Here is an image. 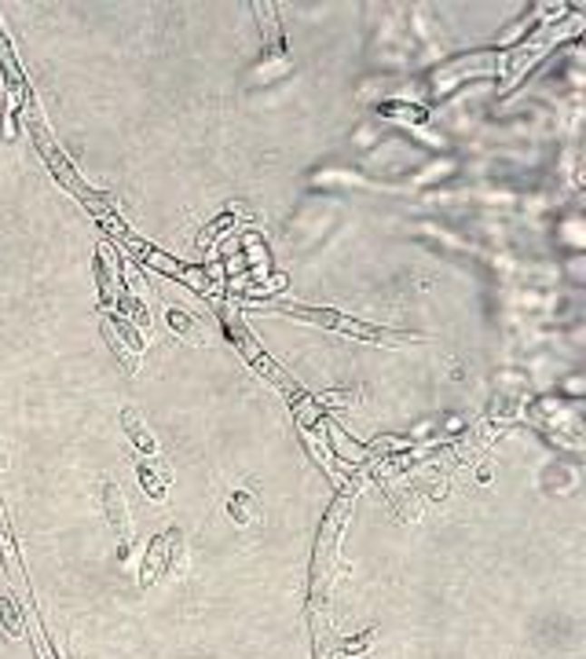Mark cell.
Instances as JSON below:
<instances>
[{"label":"cell","mask_w":586,"mask_h":659,"mask_svg":"<svg viewBox=\"0 0 586 659\" xmlns=\"http://www.w3.org/2000/svg\"><path fill=\"white\" fill-rule=\"evenodd\" d=\"M289 315L298 319H308V323H323V326H334V330H345V334H356V337H366V341H381L385 334L374 330V326H363L356 319H345L337 312H316V308H289Z\"/></svg>","instance_id":"3957f363"},{"label":"cell","mask_w":586,"mask_h":659,"mask_svg":"<svg viewBox=\"0 0 586 659\" xmlns=\"http://www.w3.org/2000/svg\"><path fill=\"white\" fill-rule=\"evenodd\" d=\"M26 114H30V121H34V140H37V147H41V154H44V161H48V165H52V172H55V176H59V179H63V183H66V187H70V191H73V195H77V199H81V202H84V206H92V209H95V213H103V202H100V199H95V195H92V191H88V187H84V183H81V179H77V172H73V169H70V165H66V158H63V154H59V150H55V143H52V136H48V129H44V125H41V118H37V114H34V107H30V111H26Z\"/></svg>","instance_id":"6da1fadb"},{"label":"cell","mask_w":586,"mask_h":659,"mask_svg":"<svg viewBox=\"0 0 586 659\" xmlns=\"http://www.w3.org/2000/svg\"><path fill=\"white\" fill-rule=\"evenodd\" d=\"M169 323L176 326V330H183V334H190V319L187 315H180V312H169Z\"/></svg>","instance_id":"5b68a950"},{"label":"cell","mask_w":586,"mask_h":659,"mask_svg":"<svg viewBox=\"0 0 586 659\" xmlns=\"http://www.w3.org/2000/svg\"><path fill=\"white\" fill-rule=\"evenodd\" d=\"M231 337H235V341H239V348H242V352H246V355L253 359V366H257L260 373H268V378H271L275 385H282V389H289L293 396H298V385H293V382L286 378V373H282V370H275V366H271V359H268V355H260V352H257V344H253V341H249V337H246V334H242L239 326L231 330Z\"/></svg>","instance_id":"277c9868"},{"label":"cell","mask_w":586,"mask_h":659,"mask_svg":"<svg viewBox=\"0 0 586 659\" xmlns=\"http://www.w3.org/2000/svg\"><path fill=\"white\" fill-rule=\"evenodd\" d=\"M140 257H143V264L147 267H158V271H169V275H180V278H187L194 290H210V278H206V271H199V267H187V264H180V260H172V257H161V253H154L151 246H143V242H136V238H129V235H122Z\"/></svg>","instance_id":"7a4b0ae2"},{"label":"cell","mask_w":586,"mask_h":659,"mask_svg":"<svg viewBox=\"0 0 586 659\" xmlns=\"http://www.w3.org/2000/svg\"><path fill=\"white\" fill-rule=\"evenodd\" d=\"M125 422L136 429V414H125ZM136 440H140V447H147V451H151V440H147V436H140V432H136Z\"/></svg>","instance_id":"8992f818"}]
</instances>
